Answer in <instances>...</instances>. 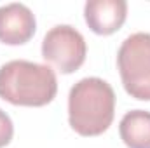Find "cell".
<instances>
[{"label":"cell","instance_id":"obj_6","mask_svg":"<svg viewBox=\"0 0 150 148\" xmlns=\"http://www.w3.org/2000/svg\"><path fill=\"white\" fill-rule=\"evenodd\" d=\"M84 18L96 35H112L127 18V4L126 0H87Z\"/></svg>","mask_w":150,"mask_h":148},{"label":"cell","instance_id":"obj_5","mask_svg":"<svg viewBox=\"0 0 150 148\" xmlns=\"http://www.w3.org/2000/svg\"><path fill=\"white\" fill-rule=\"evenodd\" d=\"M37 21L25 4H7L0 7V42L23 45L35 35Z\"/></svg>","mask_w":150,"mask_h":148},{"label":"cell","instance_id":"obj_2","mask_svg":"<svg viewBox=\"0 0 150 148\" xmlns=\"http://www.w3.org/2000/svg\"><path fill=\"white\" fill-rule=\"evenodd\" d=\"M58 92V78L51 66L14 59L0 66V98L16 106L49 105Z\"/></svg>","mask_w":150,"mask_h":148},{"label":"cell","instance_id":"obj_7","mask_svg":"<svg viewBox=\"0 0 150 148\" xmlns=\"http://www.w3.org/2000/svg\"><path fill=\"white\" fill-rule=\"evenodd\" d=\"M119 134L127 148H150V111H127L119 124Z\"/></svg>","mask_w":150,"mask_h":148},{"label":"cell","instance_id":"obj_8","mask_svg":"<svg viewBox=\"0 0 150 148\" xmlns=\"http://www.w3.org/2000/svg\"><path fill=\"white\" fill-rule=\"evenodd\" d=\"M14 136V125L11 117L0 108V148L7 147Z\"/></svg>","mask_w":150,"mask_h":148},{"label":"cell","instance_id":"obj_1","mask_svg":"<svg viewBox=\"0 0 150 148\" xmlns=\"http://www.w3.org/2000/svg\"><path fill=\"white\" fill-rule=\"evenodd\" d=\"M115 92L98 77L79 80L68 94V122L80 136H100L113 122Z\"/></svg>","mask_w":150,"mask_h":148},{"label":"cell","instance_id":"obj_3","mask_svg":"<svg viewBox=\"0 0 150 148\" xmlns=\"http://www.w3.org/2000/svg\"><path fill=\"white\" fill-rule=\"evenodd\" d=\"M117 68L126 92L134 99L150 101V33H133L120 44Z\"/></svg>","mask_w":150,"mask_h":148},{"label":"cell","instance_id":"obj_4","mask_svg":"<svg viewBox=\"0 0 150 148\" xmlns=\"http://www.w3.org/2000/svg\"><path fill=\"white\" fill-rule=\"evenodd\" d=\"M86 54L87 45L82 33L70 25L51 28L42 40V58L61 73H74L79 70L86 61Z\"/></svg>","mask_w":150,"mask_h":148}]
</instances>
